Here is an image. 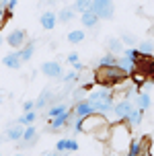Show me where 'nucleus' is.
Wrapping results in <instances>:
<instances>
[{"label": "nucleus", "mask_w": 154, "mask_h": 156, "mask_svg": "<svg viewBox=\"0 0 154 156\" xmlns=\"http://www.w3.org/2000/svg\"><path fill=\"white\" fill-rule=\"evenodd\" d=\"M136 72H142L148 78L154 76V58L152 55H142L138 60V64H136Z\"/></svg>", "instance_id": "0eeeda50"}, {"label": "nucleus", "mask_w": 154, "mask_h": 156, "mask_svg": "<svg viewBox=\"0 0 154 156\" xmlns=\"http://www.w3.org/2000/svg\"><path fill=\"white\" fill-rule=\"evenodd\" d=\"M82 39H84V33L80 31V29L68 33V41H70V43H82Z\"/></svg>", "instance_id": "2f4dec72"}, {"label": "nucleus", "mask_w": 154, "mask_h": 156, "mask_svg": "<svg viewBox=\"0 0 154 156\" xmlns=\"http://www.w3.org/2000/svg\"><path fill=\"white\" fill-rule=\"evenodd\" d=\"M91 10L99 19H111L113 16V0H92Z\"/></svg>", "instance_id": "20e7f679"}, {"label": "nucleus", "mask_w": 154, "mask_h": 156, "mask_svg": "<svg viewBox=\"0 0 154 156\" xmlns=\"http://www.w3.org/2000/svg\"><path fill=\"white\" fill-rule=\"evenodd\" d=\"M35 142H37V129H35V127H33V125H29V127H27V129H25V136H23V144H21V146H31V144H35Z\"/></svg>", "instance_id": "a211bd4d"}, {"label": "nucleus", "mask_w": 154, "mask_h": 156, "mask_svg": "<svg viewBox=\"0 0 154 156\" xmlns=\"http://www.w3.org/2000/svg\"><path fill=\"white\" fill-rule=\"evenodd\" d=\"M74 111H76V115L78 117H88V115H92L95 113V107H92V103L88 101V99H82V101H78L76 105H74Z\"/></svg>", "instance_id": "6e6552de"}, {"label": "nucleus", "mask_w": 154, "mask_h": 156, "mask_svg": "<svg viewBox=\"0 0 154 156\" xmlns=\"http://www.w3.org/2000/svg\"><path fill=\"white\" fill-rule=\"evenodd\" d=\"M117 68L119 70H123L127 76H131L134 72H136V64L131 62V60H127L125 55H119V62H117Z\"/></svg>", "instance_id": "dca6fc26"}, {"label": "nucleus", "mask_w": 154, "mask_h": 156, "mask_svg": "<svg viewBox=\"0 0 154 156\" xmlns=\"http://www.w3.org/2000/svg\"><path fill=\"white\" fill-rule=\"evenodd\" d=\"M41 72L47 78H62V66L58 62H45L41 66Z\"/></svg>", "instance_id": "9d476101"}, {"label": "nucleus", "mask_w": 154, "mask_h": 156, "mask_svg": "<svg viewBox=\"0 0 154 156\" xmlns=\"http://www.w3.org/2000/svg\"><path fill=\"white\" fill-rule=\"evenodd\" d=\"M23 109H25V113L33 111V101H25V103H23Z\"/></svg>", "instance_id": "e433bc0d"}, {"label": "nucleus", "mask_w": 154, "mask_h": 156, "mask_svg": "<svg viewBox=\"0 0 154 156\" xmlns=\"http://www.w3.org/2000/svg\"><path fill=\"white\" fill-rule=\"evenodd\" d=\"M127 76L123 70H119L117 66H99L95 70V80L99 82L101 86H113V84H119L123 78Z\"/></svg>", "instance_id": "f03ea898"}, {"label": "nucleus", "mask_w": 154, "mask_h": 156, "mask_svg": "<svg viewBox=\"0 0 154 156\" xmlns=\"http://www.w3.org/2000/svg\"><path fill=\"white\" fill-rule=\"evenodd\" d=\"M136 109L134 105H131L127 99H123V101L115 103V109H113V115L117 117V121H121V119H127V117L131 115V111Z\"/></svg>", "instance_id": "39448f33"}, {"label": "nucleus", "mask_w": 154, "mask_h": 156, "mask_svg": "<svg viewBox=\"0 0 154 156\" xmlns=\"http://www.w3.org/2000/svg\"><path fill=\"white\" fill-rule=\"evenodd\" d=\"M119 62V55L115 54H105L103 58H99V66H117Z\"/></svg>", "instance_id": "393cba45"}, {"label": "nucleus", "mask_w": 154, "mask_h": 156, "mask_svg": "<svg viewBox=\"0 0 154 156\" xmlns=\"http://www.w3.org/2000/svg\"><path fill=\"white\" fill-rule=\"evenodd\" d=\"M35 119H37V113H35V111H29V113H25V115L19 119V123L29 127V125H33V121H35Z\"/></svg>", "instance_id": "c756f323"}, {"label": "nucleus", "mask_w": 154, "mask_h": 156, "mask_svg": "<svg viewBox=\"0 0 154 156\" xmlns=\"http://www.w3.org/2000/svg\"><path fill=\"white\" fill-rule=\"evenodd\" d=\"M25 136V129L21 127V123H13L10 127L6 129V136H4V140H10V142H19L23 140Z\"/></svg>", "instance_id": "f8f14e48"}, {"label": "nucleus", "mask_w": 154, "mask_h": 156, "mask_svg": "<svg viewBox=\"0 0 154 156\" xmlns=\"http://www.w3.org/2000/svg\"><path fill=\"white\" fill-rule=\"evenodd\" d=\"M123 55H125L127 60H131L134 64H138V60L142 58V54H140V49H136V47H127V49L123 51Z\"/></svg>", "instance_id": "bb28decb"}, {"label": "nucleus", "mask_w": 154, "mask_h": 156, "mask_svg": "<svg viewBox=\"0 0 154 156\" xmlns=\"http://www.w3.org/2000/svg\"><path fill=\"white\" fill-rule=\"evenodd\" d=\"M19 54H21V60H23V62H29L31 58H33V41L27 43L23 49H19Z\"/></svg>", "instance_id": "cd10ccee"}, {"label": "nucleus", "mask_w": 154, "mask_h": 156, "mask_svg": "<svg viewBox=\"0 0 154 156\" xmlns=\"http://www.w3.org/2000/svg\"><path fill=\"white\" fill-rule=\"evenodd\" d=\"M68 62L72 64V66H74V64H78V54H76V51H72V54L68 55Z\"/></svg>", "instance_id": "c9c22d12"}, {"label": "nucleus", "mask_w": 154, "mask_h": 156, "mask_svg": "<svg viewBox=\"0 0 154 156\" xmlns=\"http://www.w3.org/2000/svg\"><path fill=\"white\" fill-rule=\"evenodd\" d=\"M130 129H131L130 125L121 123V121H117L115 125H111V136H109V148H111V152H115V154L125 152V154H127V150H130V146H131Z\"/></svg>", "instance_id": "f257e3e1"}, {"label": "nucleus", "mask_w": 154, "mask_h": 156, "mask_svg": "<svg viewBox=\"0 0 154 156\" xmlns=\"http://www.w3.org/2000/svg\"><path fill=\"white\" fill-rule=\"evenodd\" d=\"M105 99H113V90L111 88H99V90H95V93L88 94V101H105Z\"/></svg>", "instance_id": "2eb2a0df"}, {"label": "nucleus", "mask_w": 154, "mask_h": 156, "mask_svg": "<svg viewBox=\"0 0 154 156\" xmlns=\"http://www.w3.org/2000/svg\"><path fill=\"white\" fill-rule=\"evenodd\" d=\"M56 150L58 152H78V142L72 140V138H62L56 144Z\"/></svg>", "instance_id": "9b49d317"}, {"label": "nucleus", "mask_w": 154, "mask_h": 156, "mask_svg": "<svg viewBox=\"0 0 154 156\" xmlns=\"http://www.w3.org/2000/svg\"><path fill=\"white\" fill-rule=\"evenodd\" d=\"M84 70V66H82V64L78 62V64H74V72H82Z\"/></svg>", "instance_id": "4c0bfd02"}, {"label": "nucleus", "mask_w": 154, "mask_h": 156, "mask_svg": "<svg viewBox=\"0 0 154 156\" xmlns=\"http://www.w3.org/2000/svg\"><path fill=\"white\" fill-rule=\"evenodd\" d=\"M16 4H19L16 0H8V4H6V6H4V10H6V12H13V10H15V8H16Z\"/></svg>", "instance_id": "f704fd0d"}, {"label": "nucleus", "mask_w": 154, "mask_h": 156, "mask_svg": "<svg viewBox=\"0 0 154 156\" xmlns=\"http://www.w3.org/2000/svg\"><path fill=\"white\" fill-rule=\"evenodd\" d=\"M4 66H8V68H13V70H19L21 68V64H23V60H21V54L19 51H13V54H6L4 55Z\"/></svg>", "instance_id": "ddd939ff"}, {"label": "nucleus", "mask_w": 154, "mask_h": 156, "mask_svg": "<svg viewBox=\"0 0 154 156\" xmlns=\"http://www.w3.org/2000/svg\"><path fill=\"white\" fill-rule=\"evenodd\" d=\"M68 107H66V103H60V105H54V107H49V111H47V115L52 117H60V115H64V113H68Z\"/></svg>", "instance_id": "4be33fe9"}, {"label": "nucleus", "mask_w": 154, "mask_h": 156, "mask_svg": "<svg viewBox=\"0 0 154 156\" xmlns=\"http://www.w3.org/2000/svg\"><path fill=\"white\" fill-rule=\"evenodd\" d=\"M125 156H142V138H134Z\"/></svg>", "instance_id": "412c9836"}, {"label": "nucleus", "mask_w": 154, "mask_h": 156, "mask_svg": "<svg viewBox=\"0 0 154 156\" xmlns=\"http://www.w3.org/2000/svg\"><path fill=\"white\" fill-rule=\"evenodd\" d=\"M80 21H82V25H84L86 29H92V27L97 25V21H99V16H97L91 8H88V10H84V12L80 15Z\"/></svg>", "instance_id": "f3484780"}, {"label": "nucleus", "mask_w": 154, "mask_h": 156, "mask_svg": "<svg viewBox=\"0 0 154 156\" xmlns=\"http://www.w3.org/2000/svg\"><path fill=\"white\" fill-rule=\"evenodd\" d=\"M47 156H60V154H56V152H54V154H47Z\"/></svg>", "instance_id": "58836bf2"}, {"label": "nucleus", "mask_w": 154, "mask_h": 156, "mask_svg": "<svg viewBox=\"0 0 154 156\" xmlns=\"http://www.w3.org/2000/svg\"><path fill=\"white\" fill-rule=\"evenodd\" d=\"M91 4H92V0H76V2H74V10L82 15L84 10H88V8H91Z\"/></svg>", "instance_id": "7c9ffc66"}, {"label": "nucleus", "mask_w": 154, "mask_h": 156, "mask_svg": "<svg viewBox=\"0 0 154 156\" xmlns=\"http://www.w3.org/2000/svg\"><path fill=\"white\" fill-rule=\"evenodd\" d=\"M107 117L101 115V113H92V115L84 117V127H82V132L84 133H97L101 132L103 127H107Z\"/></svg>", "instance_id": "7ed1b4c3"}, {"label": "nucleus", "mask_w": 154, "mask_h": 156, "mask_svg": "<svg viewBox=\"0 0 154 156\" xmlns=\"http://www.w3.org/2000/svg\"><path fill=\"white\" fill-rule=\"evenodd\" d=\"M107 49H109V54H123L125 49H123V41L121 39H115V37H111L107 41Z\"/></svg>", "instance_id": "6ab92c4d"}, {"label": "nucleus", "mask_w": 154, "mask_h": 156, "mask_svg": "<svg viewBox=\"0 0 154 156\" xmlns=\"http://www.w3.org/2000/svg\"><path fill=\"white\" fill-rule=\"evenodd\" d=\"M74 12H76L74 8H62L60 12H58V21L60 23H70L74 19Z\"/></svg>", "instance_id": "b1692460"}, {"label": "nucleus", "mask_w": 154, "mask_h": 156, "mask_svg": "<svg viewBox=\"0 0 154 156\" xmlns=\"http://www.w3.org/2000/svg\"><path fill=\"white\" fill-rule=\"evenodd\" d=\"M15 156H23V154H15Z\"/></svg>", "instance_id": "ea45409f"}, {"label": "nucleus", "mask_w": 154, "mask_h": 156, "mask_svg": "<svg viewBox=\"0 0 154 156\" xmlns=\"http://www.w3.org/2000/svg\"><path fill=\"white\" fill-rule=\"evenodd\" d=\"M25 37H27V35H25L23 29H15V31H10L6 35V43L19 51V49H23V45H25Z\"/></svg>", "instance_id": "423d86ee"}, {"label": "nucleus", "mask_w": 154, "mask_h": 156, "mask_svg": "<svg viewBox=\"0 0 154 156\" xmlns=\"http://www.w3.org/2000/svg\"><path fill=\"white\" fill-rule=\"evenodd\" d=\"M138 49L142 55H152L154 54V41H150V39H146V41H140L138 43Z\"/></svg>", "instance_id": "5701e85b"}, {"label": "nucleus", "mask_w": 154, "mask_h": 156, "mask_svg": "<svg viewBox=\"0 0 154 156\" xmlns=\"http://www.w3.org/2000/svg\"><path fill=\"white\" fill-rule=\"evenodd\" d=\"M138 109H142V111H146V109H150V105H152V101H150V94L148 93H142V94H138Z\"/></svg>", "instance_id": "a878e982"}, {"label": "nucleus", "mask_w": 154, "mask_h": 156, "mask_svg": "<svg viewBox=\"0 0 154 156\" xmlns=\"http://www.w3.org/2000/svg\"><path fill=\"white\" fill-rule=\"evenodd\" d=\"M142 115H144V111H142V109H134V111H131V115L127 117L125 121H127L130 127H138V125L142 123Z\"/></svg>", "instance_id": "aec40b11"}, {"label": "nucleus", "mask_w": 154, "mask_h": 156, "mask_svg": "<svg viewBox=\"0 0 154 156\" xmlns=\"http://www.w3.org/2000/svg\"><path fill=\"white\" fill-rule=\"evenodd\" d=\"M121 41H123V45H130V47H134L136 43H138V37L136 35H131V33H125L121 37Z\"/></svg>", "instance_id": "473e14b6"}, {"label": "nucleus", "mask_w": 154, "mask_h": 156, "mask_svg": "<svg viewBox=\"0 0 154 156\" xmlns=\"http://www.w3.org/2000/svg\"><path fill=\"white\" fill-rule=\"evenodd\" d=\"M56 23H58V15H54L52 10H47V12L41 15V27H43L45 31H52L56 27Z\"/></svg>", "instance_id": "4468645a"}, {"label": "nucleus", "mask_w": 154, "mask_h": 156, "mask_svg": "<svg viewBox=\"0 0 154 156\" xmlns=\"http://www.w3.org/2000/svg\"><path fill=\"white\" fill-rule=\"evenodd\" d=\"M47 101H52V93H49V90H43L41 97L35 101V107H37V109H43V107L47 105Z\"/></svg>", "instance_id": "c85d7f7f"}, {"label": "nucleus", "mask_w": 154, "mask_h": 156, "mask_svg": "<svg viewBox=\"0 0 154 156\" xmlns=\"http://www.w3.org/2000/svg\"><path fill=\"white\" fill-rule=\"evenodd\" d=\"M92 107H95V113L107 115V113H113V109H115V103H113V99H105V101H92Z\"/></svg>", "instance_id": "1a4fd4ad"}, {"label": "nucleus", "mask_w": 154, "mask_h": 156, "mask_svg": "<svg viewBox=\"0 0 154 156\" xmlns=\"http://www.w3.org/2000/svg\"><path fill=\"white\" fill-rule=\"evenodd\" d=\"M76 74H78V72H68V74H66V78H64V82L72 86V82L76 80Z\"/></svg>", "instance_id": "72a5a7b5"}]
</instances>
